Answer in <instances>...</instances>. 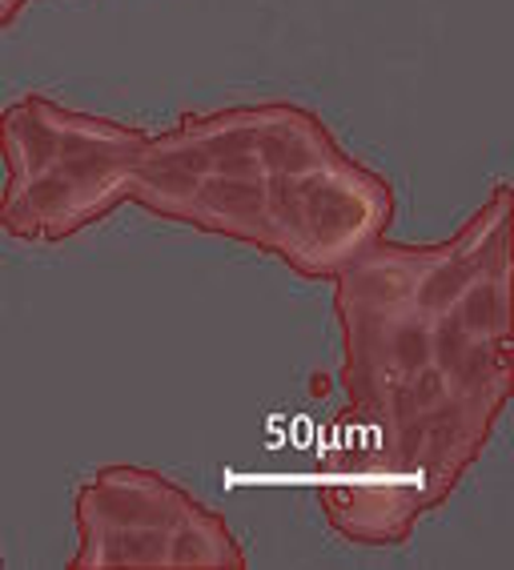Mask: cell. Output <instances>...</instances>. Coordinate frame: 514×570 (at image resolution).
<instances>
[{
    "label": "cell",
    "instance_id": "7a4b0ae2",
    "mask_svg": "<svg viewBox=\"0 0 514 570\" xmlns=\"http://www.w3.org/2000/svg\"><path fill=\"white\" fill-rule=\"evenodd\" d=\"M9 181L0 229L61 242L134 202L201 234L254 245L302 277H334L366 254L394 217L386 177L354 161L298 105H237L134 125L21 97L0 112Z\"/></svg>",
    "mask_w": 514,
    "mask_h": 570
},
{
    "label": "cell",
    "instance_id": "6da1fadb",
    "mask_svg": "<svg viewBox=\"0 0 514 570\" xmlns=\"http://www.w3.org/2000/svg\"><path fill=\"white\" fill-rule=\"evenodd\" d=\"M342 390L322 450L329 527L398 547L491 442L511 397V185L438 245L386 237L334 274Z\"/></svg>",
    "mask_w": 514,
    "mask_h": 570
},
{
    "label": "cell",
    "instance_id": "3957f363",
    "mask_svg": "<svg viewBox=\"0 0 514 570\" xmlns=\"http://www.w3.org/2000/svg\"><path fill=\"white\" fill-rule=\"evenodd\" d=\"M72 570L177 567L241 570L246 550L226 519L189 499L177 482L141 466H105L77 490Z\"/></svg>",
    "mask_w": 514,
    "mask_h": 570
}]
</instances>
